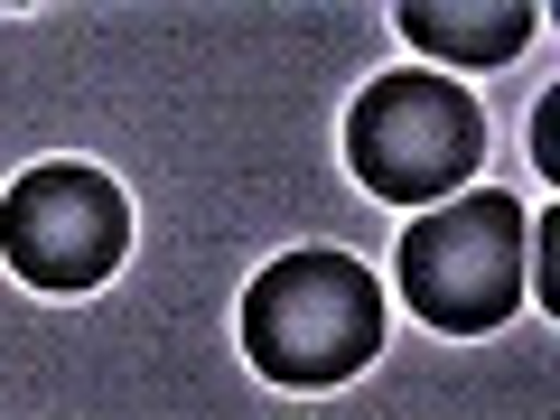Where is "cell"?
I'll list each match as a JSON object with an SVG mask.
<instances>
[{
  "label": "cell",
  "instance_id": "cell-4",
  "mask_svg": "<svg viewBox=\"0 0 560 420\" xmlns=\"http://www.w3.org/2000/svg\"><path fill=\"white\" fill-rule=\"evenodd\" d=\"M131 253V197H121L103 168L84 160H38L10 178L0 197V261L28 280V290H103Z\"/></svg>",
  "mask_w": 560,
  "mask_h": 420
},
{
  "label": "cell",
  "instance_id": "cell-1",
  "mask_svg": "<svg viewBox=\"0 0 560 420\" xmlns=\"http://www.w3.org/2000/svg\"><path fill=\"white\" fill-rule=\"evenodd\" d=\"M383 346V280L355 253H280L243 290V355L290 393L364 374Z\"/></svg>",
  "mask_w": 560,
  "mask_h": 420
},
{
  "label": "cell",
  "instance_id": "cell-6",
  "mask_svg": "<svg viewBox=\"0 0 560 420\" xmlns=\"http://www.w3.org/2000/svg\"><path fill=\"white\" fill-rule=\"evenodd\" d=\"M533 300L560 308V215H533Z\"/></svg>",
  "mask_w": 560,
  "mask_h": 420
},
{
  "label": "cell",
  "instance_id": "cell-3",
  "mask_svg": "<svg viewBox=\"0 0 560 420\" xmlns=\"http://www.w3.org/2000/svg\"><path fill=\"white\" fill-rule=\"evenodd\" d=\"M486 160V113L467 84L430 75V66H393L355 94L346 113V168L355 187H374L383 206H440L467 197Z\"/></svg>",
  "mask_w": 560,
  "mask_h": 420
},
{
  "label": "cell",
  "instance_id": "cell-7",
  "mask_svg": "<svg viewBox=\"0 0 560 420\" xmlns=\"http://www.w3.org/2000/svg\"><path fill=\"white\" fill-rule=\"evenodd\" d=\"M551 121H560V94H541L533 103V160H541V178H551Z\"/></svg>",
  "mask_w": 560,
  "mask_h": 420
},
{
  "label": "cell",
  "instance_id": "cell-2",
  "mask_svg": "<svg viewBox=\"0 0 560 420\" xmlns=\"http://www.w3.org/2000/svg\"><path fill=\"white\" fill-rule=\"evenodd\" d=\"M523 261H533V215H523V197L467 187V197H440V206L411 215V234H401V253H393V280L440 337H486V327H504L523 308V290H533Z\"/></svg>",
  "mask_w": 560,
  "mask_h": 420
},
{
  "label": "cell",
  "instance_id": "cell-5",
  "mask_svg": "<svg viewBox=\"0 0 560 420\" xmlns=\"http://www.w3.org/2000/svg\"><path fill=\"white\" fill-rule=\"evenodd\" d=\"M393 28L430 57V75H440V66H504L541 28V10L533 0H401Z\"/></svg>",
  "mask_w": 560,
  "mask_h": 420
}]
</instances>
